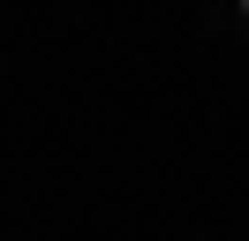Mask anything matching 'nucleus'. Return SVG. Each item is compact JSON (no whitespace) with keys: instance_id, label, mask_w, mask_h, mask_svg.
<instances>
[{"instance_id":"f257e3e1","label":"nucleus","mask_w":249,"mask_h":241,"mask_svg":"<svg viewBox=\"0 0 249 241\" xmlns=\"http://www.w3.org/2000/svg\"><path fill=\"white\" fill-rule=\"evenodd\" d=\"M204 30H212V38H227V30H234V38L249 45V0H234V8H204Z\"/></svg>"}]
</instances>
